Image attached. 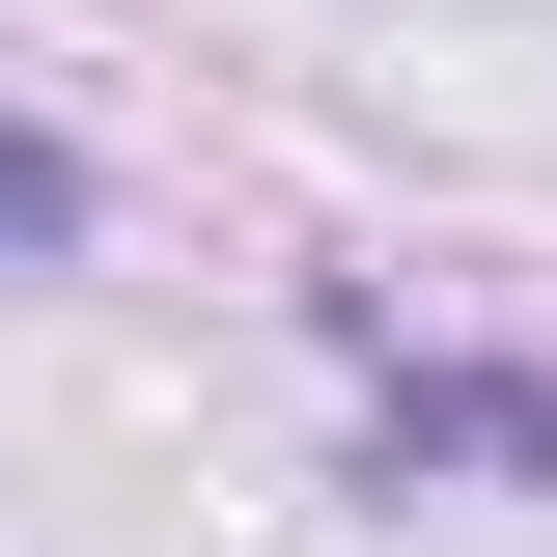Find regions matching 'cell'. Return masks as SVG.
I'll return each instance as SVG.
<instances>
[{
	"mask_svg": "<svg viewBox=\"0 0 557 557\" xmlns=\"http://www.w3.org/2000/svg\"><path fill=\"white\" fill-rule=\"evenodd\" d=\"M84 251V139H28V112H0V278H57Z\"/></svg>",
	"mask_w": 557,
	"mask_h": 557,
	"instance_id": "cell-2",
	"label": "cell"
},
{
	"mask_svg": "<svg viewBox=\"0 0 557 557\" xmlns=\"http://www.w3.org/2000/svg\"><path fill=\"white\" fill-rule=\"evenodd\" d=\"M391 474H557V362H391Z\"/></svg>",
	"mask_w": 557,
	"mask_h": 557,
	"instance_id": "cell-1",
	"label": "cell"
}]
</instances>
